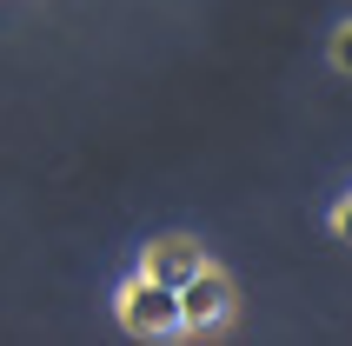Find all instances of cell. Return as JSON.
I'll list each match as a JSON object with an SVG mask.
<instances>
[{
  "label": "cell",
  "mask_w": 352,
  "mask_h": 346,
  "mask_svg": "<svg viewBox=\"0 0 352 346\" xmlns=\"http://www.w3.org/2000/svg\"><path fill=\"white\" fill-rule=\"evenodd\" d=\"M120 327L140 333V340H160V333H179V287H160L153 273H133L120 287Z\"/></svg>",
  "instance_id": "obj_1"
},
{
  "label": "cell",
  "mask_w": 352,
  "mask_h": 346,
  "mask_svg": "<svg viewBox=\"0 0 352 346\" xmlns=\"http://www.w3.org/2000/svg\"><path fill=\"white\" fill-rule=\"evenodd\" d=\"M233 320V287H226V273L199 267L186 287H179V333H219Z\"/></svg>",
  "instance_id": "obj_2"
},
{
  "label": "cell",
  "mask_w": 352,
  "mask_h": 346,
  "mask_svg": "<svg viewBox=\"0 0 352 346\" xmlns=\"http://www.w3.org/2000/svg\"><path fill=\"white\" fill-rule=\"evenodd\" d=\"M199 267H206V253H199L193 240H153L146 260H140V273H153L160 287H186Z\"/></svg>",
  "instance_id": "obj_3"
},
{
  "label": "cell",
  "mask_w": 352,
  "mask_h": 346,
  "mask_svg": "<svg viewBox=\"0 0 352 346\" xmlns=\"http://www.w3.org/2000/svg\"><path fill=\"white\" fill-rule=\"evenodd\" d=\"M333 60H339V74H352V20L333 34Z\"/></svg>",
  "instance_id": "obj_4"
},
{
  "label": "cell",
  "mask_w": 352,
  "mask_h": 346,
  "mask_svg": "<svg viewBox=\"0 0 352 346\" xmlns=\"http://www.w3.org/2000/svg\"><path fill=\"white\" fill-rule=\"evenodd\" d=\"M333 233H339V240H352V193L333 207Z\"/></svg>",
  "instance_id": "obj_5"
}]
</instances>
